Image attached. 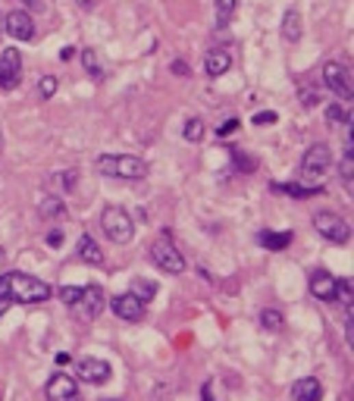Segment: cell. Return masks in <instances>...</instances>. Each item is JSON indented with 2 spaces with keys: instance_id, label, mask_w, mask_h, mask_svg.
<instances>
[{
  "instance_id": "6da1fadb",
  "label": "cell",
  "mask_w": 354,
  "mask_h": 401,
  "mask_svg": "<svg viewBox=\"0 0 354 401\" xmlns=\"http://www.w3.org/2000/svg\"><path fill=\"white\" fill-rule=\"evenodd\" d=\"M53 295V289L29 273H3L0 276V298L16 305H41Z\"/></svg>"
},
{
  "instance_id": "7a4b0ae2",
  "label": "cell",
  "mask_w": 354,
  "mask_h": 401,
  "mask_svg": "<svg viewBox=\"0 0 354 401\" xmlns=\"http://www.w3.org/2000/svg\"><path fill=\"white\" fill-rule=\"evenodd\" d=\"M97 170H101L103 176H116V179H144L148 176V164L132 154H101L97 157Z\"/></svg>"
},
{
  "instance_id": "3957f363",
  "label": "cell",
  "mask_w": 354,
  "mask_h": 401,
  "mask_svg": "<svg viewBox=\"0 0 354 401\" xmlns=\"http://www.w3.org/2000/svg\"><path fill=\"white\" fill-rule=\"evenodd\" d=\"M101 229H103V235L110 238L113 245H129V242L135 238V223H132V216H129L123 207H103Z\"/></svg>"
},
{
  "instance_id": "277c9868",
  "label": "cell",
  "mask_w": 354,
  "mask_h": 401,
  "mask_svg": "<svg viewBox=\"0 0 354 401\" xmlns=\"http://www.w3.org/2000/svg\"><path fill=\"white\" fill-rule=\"evenodd\" d=\"M329 164H332L329 148H326L323 142L310 144V148L304 151V157H301V182H307V185H320V179L326 176Z\"/></svg>"
},
{
  "instance_id": "5b68a950",
  "label": "cell",
  "mask_w": 354,
  "mask_h": 401,
  "mask_svg": "<svg viewBox=\"0 0 354 401\" xmlns=\"http://www.w3.org/2000/svg\"><path fill=\"white\" fill-rule=\"evenodd\" d=\"M151 260H154L157 270H163V273H170V276L185 273V257L179 254L176 242H173L170 235H160L154 245H151Z\"/></svg>"
},
{
  "instance_id": "8992f818",
  "label": "cell",
  "mask_w": 354,
  "mask_h": 401,
  "mask_svg": "<svg viewBox=\"0 0 354 401\" xmlns=\"http://www.w3.org/2000/svg\"><path fill=\"white\" fill-rule=\"evenodd\" d=\"M314 226H317L320 235L329 238V242H336V245H345L348 238H351V226H348V220H342V216L332 214V210H320V214L314 216Z\"/></svg>"
},
{
  "instance_id": "52a82bcc",
  "label": "cell",
  "mask_w": 354,
  "mask_h": 401,
  "mask_svg": "<svg viewBox=\"0 0 354 401\" xmlns=\"http://www.w3.org/2000/svg\"><path fill=\"white\" fill-rule=\"evenodd\" d=\"M323 82L336 97L351 101V73H348V66H342L339 60H329L323 66Z\"/></svg>"
},
{
  "instance_id": "ba28073f",
  "label": "cell",
  "mask_w": 354,
  "mask_h": 401,
  "mask_svg": "<svg viewBox=\"0 0 354 401\" xmlns=\"http://www.w3.org/2000/svg\"><path fill=\"white\" fill-rule=\"evenodd\" d=\"M19 79H23V53L16 47H3L0 51V88L13 91Z\"/></svg>"
},
{
  "instance_id": "9c48e42d",
  "label": "cell",
  "mask_w": 354,
  "mask_h": 401,
  "mask_svg": "<svg viewBox=\"0 0 354 401\" xmlns=\"http://www.w3.org/2000/svg\"><path fill=\"white\" fill-rule=\"evenodd\" d=\"M73 311H75V317L85 320V323L101 317V311H103V289L101 285H85L79 301L73 305Z\"/></svg>"
},
{
  "instance_id": "30bf717a",
  "label": "cell",
  "mask_w": 354,
  "mask_h": 401,
  "mask_svg": "<svg viewBox=\"0 0 354 401\" xmlns=\"http://www.w3.org/2000/svg\"><path fill=\"white\" fill-rule=\"evenodd\" d=\"M3 31L13 41H31L35 38V19H31L29 10H13V13L3 16Z\"/></svg>"
},
{
  "instance_id": "8fae6325",
  "label": "cell",
  "mask_w": 354,
  "mask_h": 401,
  "mask_svg": "<svg viewBox=\"0 0 354 401\" xmlns=\"http://www.w3.org/2000/svg\"><path fill=\"white\" fill-rule=\"evenodd\" d=\"M45 395H47V401H79V386H75V379L66 376V373H53Z\"/></svg>"
},
{
  "instance_id": "7c38bea8",
  "label": "cell",
  "mask_w": 354,
  "mask_h": 401,
  "mask_svg": "<svg viewBox=\"0 0 354 401\" xmlns=\"http://www.w3.org/2000/svg\"><path fill=\"white\" fill-rule=\"evenodd\" d=\"M110 307H113V313H116L119 320H129V323H138V320L144 317V301H138L132 292H123V295H116L110 301Z\"/></svg>"
},
{
  "instance_id": "4fadbf2b",
  "label": "cell",
  "mask_w": 354,
  "mask_h": 401,
  "mask_svg": "<svg viewBox=\"0 0 354 401\" xmlns=\"http://www.w3.org/2000/svg\"><path fill=\"white\" fill-rule=\"evenodd\" d=\"M110 376H113L110 364H107V361H101V357H85V361H79V379H81V383L101 386V383H107Z\"/></svg>"
},
{
  "instance_id": "5bb4252c",
  "label": "cell",
  "mask_w": 354,
  "mask_h": 401,
  "mask_svg": "<svg viewBox=\"0 0 354 401\" xmlns=\"http://www.w3.org/2000/svg\"><path fill=\"white\" fill-rule=\"evenodd\" d=\"M310 292L317 301H336V276H329L326 270H314L310 273Z\"/></svg>"
},
{
  "instance_id": "9a60e30c",
  "label": "cell",
  "mask_w": 354,
  "mask_h": 401,
  "mask_svg": "<svg viewBox=\"0 0 354 401\" xmlns=\"http://www.w3.org/2000/svg\"><path fill=\"white\" fill-rule=\"evenodd\" d=\"M229 66H232V57H229V51H223V47H216V51H210L204 57V73L210 75V79H220V75H226Z\"/></svg>"
},
{
  "instance_id": "2e32d148",
  "label": "cell",
  "mask_w": 354,
  "mask_h": 401,
  "mask_svg": "<svg viewBox=\"0 0 354 401\" xmlns=\"http://www.w3.org/2000/svg\"><path fill=\"white\" fill-rule=\"evenodd\" d=\"M292 398L295 401H320L323 398V386H320V379L301 376L295 386H292Z\"/></svg>"
},
{
  "instance_id": "e0dca14e",
  "label": "cell",
  "mask_w": 354,
  "mask_h": 401,
  "mask_svg": "<svg viewBox=\"0 0 354 401\" xmlns=\"http://www.w3.org/2000/svg\"><path fill=\"white\" fill-rule=\"evenodd\" d=\"M79 257L85 260V263H91V267H101L103 263V251H101V245H97L94 238L85 232V235L79 238Z\"/></svg>"
},
{
  "instance_id": "ac0fdd59",
  "label": "cell",
  "mask_w": 354,
  "mask_h": 401,
  "mask_svg": "<svg viewBox=\"0 0 354 401\" xmlns=\"http://www.w3.org/2000/svg\"><path fill=\"white\" fill-rule=\"evenodd\" d=\"M282 38L288 44L301 41V13L298 10H286V16H282Z\"/></svg>"
},
{
  "instance_id": "d6986e66",
  "label": "cell",
  "mask_w": 354,
  "mask_h": 401,
  "mask_svg": "<svg viewBox=\"0 0 354 401\" xmlns=\"http://www.w3.org/2000/svg\"><path fill=\"white\" fill-rule=\"evenodd\" d=\"M260 245H264L266 251H286V248L292 245V232H264V235H260Z\"/></svg>"
},
{
  "instance_id": "ffe728a7",
  "label": "cell",
  "mask_w": 354,
  "mask_h": 401,
  "mask_svg": "<svg viewBox=\"0 0 354 401\" xmlns=\"http://www.w3.org/2000/svg\"><path fill=\"white\" fill-rule=\"evenodd\" d=\"M326 119H329V126H351V113H348V107L342 104H332L329 110H326Z\"/></svg>"
},
{
  "instance_id": "44dd1931",
  "label": "cell",
  "mask_w": 354,
  "mask_h": 401,
  "mask_svg": "<svg viewBox=\"0 0 354 401\" xmlns=\"http://www.w3.org/2000/svg\"><path fill=\"white\" fill-rule=\"evenodd\" d=\"M260 326L270 329V333H276V329L286 326V317H282L279 311H273V307H266V311L260 313Z\"/></svg>"
},
{
  "instance_id": "7402d4cb",
  "label": "cell",
  "mask_w": 354,
  "mask_h": 401,
  "mask_svg": "<svg viewBox=\"0 0 354 401\" xmlns=\"http://www.w3.org/2000/svg\"><path fill=\"white\" fill-rule=\"evenodd\" d=\"M129 292H132V295L138 298V301H151V298L157 295V285L151 283V279H135L132 289H129Z\"/></svg>"
},
{
  "instance_id": "603a6c76",
  "label": "cell",
  "mask_w": 354,
  "mask_h": 401,
  "mask_svg": "<svg viewBox=\"0 0 354 401\" xmlns=\"http://www.w3.org/2000/svg\"><path fill=\"white\" fill-rule=\"evenodd\" d=\"M63 210H66V204H63L60 198H45L41 204H38V214L45 216V220H51V216H60Z\"/></svg>"
},
{
  "instance_id": "cb8c5ba5",
  "label": "cell",
  "mask_w": 354,
  "mask_h": 401,
  "mask_svg": "<svg viewBox=\"0 0 354 401\" xmlns=\"http://www.w3.org/2000/svg\"><path fill=\"white\" fill-rule=\"evenodd\" d=\"M81 63H85V69H88L94 79H103V66H101V57H97V51H81Z\"/></svg>"
},
{
  "instance_id": "d4e9b609",
  "label": "cell",
  "mask_w": 354,
  "mask_h": 401,
  "mask_svg": "<svg viewBox=\"0 0 354 401\" xmlns=\"http://www.w3.org/2000/svg\"><path fill=\"white\" fill-rule=\"evenodd\" d=\"M182 135H185V142H201V138H204V119L192 116L188 122H185Z\"/></svg>"
},
{
  "instance_id": "484cf974",
  "label": "cell",
  "mask_w": 354,
  "mask_h": 401,
  "mask_svg": "<svg viewBox=\"0 0 354 401\" xmlns=\"http://www.w3.org/2000/svg\"><path fill=\"white\" fill-rule=\"evenodd\" d=\"M238 0H216V25H229Z\"/></svg>"
},
{
  "instance_id": "4316f807",
  "label": "cell",
  "mask_w": 354,
  "mask_h": 401,
  "mask_svg": "<svg viewBox=\"0 0 354 401\" xmlns=\"http://www.w3.org/2000/svg\"><path fill=\"white\" fill-rule=\"evenodd\" d=\"M38 94H41V101H51V97L57 94V79H53V75H45V79L38 82Z\"/></svg>"
},
{
  "instance_id": "83f0119b",
  "label": "cell",
  "mask_w": 354,
  "mask_h": 401,
  "mask_svg": "<svg viewBox=\"0 0 354 401\" xmlns=\"http://www.w3.org/2000/svg\"><path fill=\"white\" fill-rule=\"evenodd\" d=\"M57 295H60V301H63V305H69V307H73L75 301H79L81 289H75V285H63V289H60Z\"/></svg>"
},
{
  "instance_id": "f1b7e54d",
  "label": "cell",
  "mask_w": 354,
  "mask_h": 401,
  "mask_svg": "<svg viewBox=\"0 0 354 401\" xmlns=\"http://www.w3.org/2000/svg\"><path fill=\"white\" fill-rule=\"evenodd\" d=\"M342 179H345V188L351 192V185H354V160H351V154H345V164H342Z\"/></svg>"
},
{
  "instance_id": "f546056e",
  "label": "cell",
  "mask_w": 354,
  "mask_h": 401,
  "mask_svg": "<svg viewBox=\"0 0 354 401\" xmlns=\"http://www.w3.org/2000/svg\"><path fill=\"white\" fill-rule=\"evenodd\" d=\"M276 119H279V116H276L273 110H266V113H257V116H254V126H273Z\"/></svg>"
},
{
  "instance_id": "4dcf8cb0",
  "label": "cell",
  "mask_w": 354,
  "mask_h": 401,
  "mask_svg": "<svg viewBox=\"0 0 354 401\" xmlns=\"http://www.w3.org/2000/svg\"><path fill=\"white\" fill-rule=\"evenodd\" d=\"M232 160H236V164H238V166H244V170H254V166H257V164H254V160H251V157H244V154H238V151H236V148H232Z\"/></svg>"
},
{
  "instance_id": "1f68e13d",
  "label": "cell",
  "mask_w": 354,
  "mask_h": 401,
  "mask_svg": "<svg viewBox=\"0 0 354 401\" xmlns=\"http://www.w3.org/2000/svg\"><path fill=\"white\" fill-rule=\"evenodd\" d=\"M238 129V119H226V122H223L220 129H216V135H232Z\"/></svg>"
},
{
  "instance_id": "d6a6232c",
  "label": "cell",
  "mask_w": 354,
  "mask_h": 401,
  "mask_svg": "<svg viewBox=\"0 0 354 401\" xmlns=\"http://www.w3.org/2000/svg\"><path fill=\"white\" fill-rule=\"evenodd\" d=\"M304 107H314V104H320V94H314V91H304Z\"/></svg>"
},
{
  "instance_id": "836d02e7",
  "label": "cell",
  "mask_w": 354,
  "mask_h": 401,
  "mask_svg": "<svg viewBox=\"0 0 354 401\" xmlns=\"http://www.w3.org/2000/svg\"><path fill=\"white\" fill-rule=\"evenodd\" d=\"M60 176H63V185H66V188H73V185H75V176H79V172H75V170H69V172H60Z\"/></svg>"
},
{
  "instance_id": "e575fe53",
  "label": "cell",
  "mask_w": 354,
  "mask_h": 401,
  "mask_svg": "<svg viewBox=\"0 0 354 401\" xmlns=\"http://www.w3.org/2000/svg\"><path fill=\"white\" fill-rule=\"evenodd\" d=\"M73 57H75V47H63V51H60V60H63V63H69Z\"/></svg>"
},
{
  "instance_id": "d590c367",
  "label": "cell",
  "mask_w": 354,
  "mask_h": 401,
  "mask_svg": "<svg viewBox=\"0 0 354 401\" xmlns=\"http://www.w3.org/2000/svg\"><path fill=\"white\" fill-rule=\"evenodd\" d=\"M25 7L29 10H45V0H25Z\"/></svg>"
},
{
  "instance_id": "8d00e7d4",
  "label": "cell",
  "mask_w": 354,
  "mask_h": 401,
  "mask_svg": "<svg viewBox=\"0 0 354 401\" xmlns=\"http://www.w3.org/2000/svg\"><path fill=\"white\" fill-rule=\"evenodd\" d=\"M173 73H179V75H185V73H188V66H185V63H173Z\"/></svg>"
},
{
  "instance_id": "74e56055",
  "label": "cell",
  "mask_w": 354,
  "mask_h": 401,
  "mask_svg": "<svg viewBox=\"0 0 354 401\" xmlns=\"http://www.w3.org/2000/svg\"><path fill=\"white\" fill-rule=\"evenodd\" d=\"M60 238H63L60 232H51V235H47V242H51V245H60Z\"/></svg>"
},
{
  "instance_id": "f35d334b",
  "label": "cell",
  "mask_w": 354,
  "mask_h": 401,
  "mask_svg": "<svg viewBox=\"0 0 354 401\" xmlns=\"http://www.w3.org/2000/svg\"><path fill=\"white\" fill-rule=\"evenodd\" d=\"M10 305H13V301H3V298H0V317H3V313L10 311Z\"/></svg>"
},
{
  "instance_id": "ab89813d",
  "label": "cell",
  "mask_w": 354,
  "mask_h": 401,
  "mask_svg": "<svg viewBox=\"0 0 354 401\" xmlns=\"http://www.w3.org/2000/svg\"><path fill=\"white\" fill-rule=\"evenodd\" d=\"M0 151H3V135H0Z\"/></svg>"
},
{
  "instance_id": "60d3db41",
  "label": "cell",
  "mask_w": 354,
  "mask_h": 401,
  "mask_svg": "<svg viewBox=\"0 0 354 401\" xmlns=\"http://www.w3.org/2000/svg\"><path fill=\"white\" fill-rule=\"evenodd\" d=\"M0 31H3V16H0Z\"/></svg>"
},
{
  "instance_id": "b9f144b4",
  "label": "cell",
  "mask_w": 354,
  "mask_h": 401,
  "mask_svg": "<svg viewBox=\"0 0 354 401\" xmlns=\"http://www.w3.org/2000/svg\"><path fill=\"white\" fill-rule=\"evenodd\" d=\"M0 260H3V248H0Z\"/></svg>"
}]
</instances>
